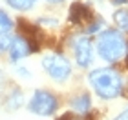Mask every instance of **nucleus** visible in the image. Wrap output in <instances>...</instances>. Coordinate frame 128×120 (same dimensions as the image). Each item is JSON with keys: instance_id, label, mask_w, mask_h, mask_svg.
<instances>
[{"instance_id": "nucleus-1", "label": "nucleus", "mask_w": 128, "mask_h": 120, "mask_svg": "<svg viewBox=\"0 0 128 120\" xmlns=\"http://www.w3.org/2000/svg\"><path fill=\"white\" fill-rule=\"evenodd\" d=\"M88 80H90L92 89L95 91V95L102 100L117 98L124 85L121 73L114 67H97V69L90 71Z\"/></svg>"}, {"instance_id": "nucleus-2", "label": "nucleus", "mask_w": 128, "mask_h": 120, "mask_svg": "<svg viewBox=\"0 0 128 120\" xmlns=\"http://www.w3.org/2000/svg\"><path fill=\"white\" fill-rule=\"evenodd\" d=\"M95 47H97L99 56L104 62L115 64L117 60L123 58V55L126 51V40L119 29H104L102 33L97 35Z\"/></svg>"}, {"instance_id": "nucleus-3", "label": "nucleus", "mask_w": 128, "mask_h": 120, "mask_svg": "<svg viewBox=\"0 0 128 120\" xmlns=\"http://www.w3.org/2000/svg\"><path fill=\"white\" fill-rule=\"evenodd\" d=\"M42 67L55 82H66L72 75V64L60 53H50L42 58Z\"/></svg>"}, {"instance_id": "nucleus-4", "label": "nucleus", "mask_w": 128, "mask_h": 120, "mask_svg": "<svg viewBox=\"0 0 128 120\" xmlns=\"http://www.w3.org/2000/svg\"><path fill=\"white\" fill-rule=\"evenodd\" d=\"M57 107H59L57 96L46 89H37L31 96L30 104H28V109L38 117H51L57 111Z\"/></svg>"}, {"instance_id": "nucleus-5", "label": "nucleus", "mask_w": 128, "mask_h": 120, "mask_svg": "<svg viewBox=\"0 0 128 120\" xmlns=\"http://www.w3.org/2000/svg\"><path fill=\"white\" fill-rule=\"evenodd\" d=\"M72 47H73L75 62H77L79 67H88L94 64L95 51H94V42H92L90 37H77L73 40Z\"/></svg>"}, {"instance_id": "nucleus-6", "label": "nucleus", "mask_w": 128, "mask_h": 120, "mask_svg": "<svg viewBox=\"0 0 128 120\" xmlns=\"http://www.w3.org/2000/svg\"><path fill=\"white\" fill-rule=\"evenodd\" d=\"M33 45L28 38H24L22 35H16V37H11V44H9V60L11 62H18L22 58H26L28 55L33 53Z\"/></svg>"}, {"instance_id": "nucleus-7", "label": "nucleus", "mask_w": 128, "mask_h": 120, "mask_svg": "<svg viewBox=\"0 0 128 120\" xmlns=\"http://www.w3.org/2000/svg\"><path fill=\"white\" fill-rule=\"evenodd\" d=\"M68 18H70L72 24L79 26V24H88V22H94L95 16H94V11H92L90 5L80 4V2H75V4H72V7H70Z\"/></svg>"}, {"instance_id": "nucleus-8", "label": "nucleus", "mask_w": 128, "mask_h": 120, "mask_svg": "<svg viewBox=\"0 0 128 120\" xmlns=\"http://www.w3.org/2000/svg\"><path fill=\"white\" fill-rule=\"evenodd\" d=\"M70 106H72V111L77 115H88L92 109V98L88 93H79L72 98Z\"/></svg>"}, {"instance_id": "nucleus-9", "label": "nucleus", "mask_w": 128, "mask_h": 120, "mask_svg": "<svg viewBox=\"0 0 128 120\" xmlns=\"http://www.w3.org/2000/svg\"><path fill=\"white\" fill-rule=\"evenodd\" d=\"M24 104V95H22V91L18 87H13L8 93V98H6V106H8L9 111H15L18 109V107Z\"/></svg>"}, {"instance_id": "nucleus-10", "label": "nucleus", "mask_w": 128, "mask_h": 120, "mask_svg": "<svg viewBox=\"0 0 128 120\" xmlns=\"http://www.w3.org/2000/svg\"><path fill=\"white\" fill-rule=\"evenodd\" d=\"M114 22L117 24L119 29L128 31V9L121 7V9L115 11V13H114Z\"/></svg>"}, {"instance_id": "nucleus-11", "label": "nucleus", "mask_w": 128, "mask_h": 120, "mask_svg": "<svg viewBox=\"0 0 128 120\" xmlns=\"http://www.w3.org/2000/svg\"><path fill=\"white\" fill-rule=\"evenodd\" d=\"M11 29H13V20H11V16L6 13L4 9H0V37L8 35Z\"/></svg>"}, {"instance_id": "nucleus-12", "label": "nucleus", "mask_w": 128, "mask_h": 120, "mask_svg": "<svg viewBox=\"0 0 128 120\" xmlns=\"http://www.w3.org/2000/svg\"><path fill=\"white\" fill-rule=\"evenodd\" d=\"M6 2L16 11H26V9H31L37 0H6Z\"/></svg>"}, {"instance_id": "nucleus-13", "label": "nucleus", "mask_w": 128, "mask_h": 120, "mask_svg": "<svg viewBox=\"0 0 128 120\" xmlns=\"http://www.w3.org/2000/svg\"><path fill=\"white\" fill-rule=\"evenodd\" d=\"M57 120H94V117L92 115H77V113H73V111H68V113H64V115H60Z\"/></svg>"}, {"instance_id": "nucleus-14", "label": "nucleus", "mask_w": 128, "mask_h": 120, "mask_svg": "<svg viewBox=\"0 0 128 120\" xmlns=\"http://www.w3.org/2000/svg\"><path fill=\"white\" fill-rule=\"evenodd\" d=\"M102 24H104V22H102L101 18H95V20L88 26V29H86V31H88L90 35H94V33H99V31H101V27H102Z\"/></svg>"}, {"instance_id": "nucleus-15", "label": "nucleus", "mask_w": 128, "mask_h": 120, "mask_svg": "<svg viewBox=\"0 0 128 120\" xmlns=\"http://www.w3.org/2000/svg\"><path fill=\"white\" fill-rule=\"evenodd\" d=\"M9 44H11V37H8V35L0 37V55L9 51Z\"/></svg>"}, {"instance_id": "nucleus-16", "label": "nucleus", "mask_w": 128, "mask_h": 120, "mask_svg": "<svg viewBox=\"0 0 128 120\" xmlns=\"http://www.w3.org/2000/svg\"><path fill=\"white\" fill-rule=\"evenodd\" d=\"M114 120H128V106H126V107H124V109H123V111H121V113H119V115H117V117H115Z\"/></svg>"}, {"instance_id": "nucleus-17", "label": "nucleus", "mask_w": 128, "mask_h": 120, "mask_svg": "<svg viewBox=\"0 0 128 120\" xmlns=\"http://www.w3.org/2000/svg\"><path fill=\"white\" fill-rule=\"evenodd\" d=\"M38 22L40 24H46V26H57V18H40Z\"/></svg>"}, {"instance_id": "nucleus-18", "label": "nucleus", "mask_w": 128, "mask_h": 120, "mask_svg": "<svg viewBox=\"0 0 128 120\" xmlns=\"http://www.w3.org/2000/svg\"><path fill=\"white\" fill-rule=\"evenodd\" d=\"M16 73H18L20 77H26V78L30 77V71H28L26 67H16Z\"/></svg>"}, {"instance_id": "nucleus-19", "label": "nucleus", "mask_w": 128, "mask_h": 120, "mask_svg": "<svg viewBox=\"0 0 128 120\" xmlns=\"http://www.w3.org/2000/svg\"><path fill=\"white\" fill-rule=\"evenodd\" d=\"M126 0H114V4H124Z\"/></svg>"}, {"instance_id": "nucleus-20", "label": "nucleus", "mask_w": 128, "mask_h": 120, "mask_svg": "<svg viewBox=\"0 0 128 120\" xmlns=\"http://www.w3.org/2000/svg\"><path fill=\"white\" fill-rule=\"evenodd\" d=\"M48 2H53V4H59V2H64V0H48Z\"/></svg>"}, {"instance_id": "nucleus-21", "label": "nucleus", "mask_w": 128, "mask_h": 120, "mask_svg": "<svg viewBox=\"0 0 128 120\" xmlns=\"http://www.w3.org/2000/svg\"><path fill=\"white\" fill-rule=\"evenodd\" d=\"M2 80H4V77H2V73H0V84H2Z\"/></svg>"}]
</instances>
